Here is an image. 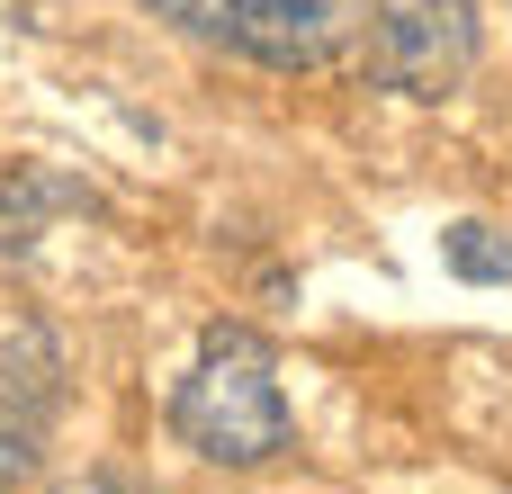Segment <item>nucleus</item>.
<instances>
[{
  "mask_svg": "<svg viewBox=\"0 0 512 494\" xmlns=\"http://www.w3.org/2000/svg\"><path fill=\"white\" fill-rule=\"evenodd\" d=\"M162 423H171V441H180L189 459H207V468H270V459L297 441L288 396H279V360H270V342H261L252 324H207V333H198V360H189V378L171 387Z\"/></svg>",
  "mask_w": 512,
  "mask_h": 494,
  "instance_id": "obj_1",
  "label": "nucleus"
},
{
  "mask_svg": "<svg viewBox=\"0 0 512 494\" xmlns=\"http://www.w3.org/2000/svg\"><path fill=\"white\" fill-rule=\"evenodd\" d=\"M171 36L261 72H324L342 54V0H144Z\"/></svg>",
  "mask_w": 512,
  "mask_h": 494,
  "instance_id": "obj_2",
  "label": "nucleus"
},
{
  "mask_svg": "<svg viewBox=\"0 0 512 494\" xmlns=\"http://www.w3.org/2000/svg\"><path fill=\"white\" fill-rule=\"evenodd\" d=\"M369 63L405 99H450L477 63V0H369Z\"/></svg>",
  "mask_w": 512,
  "mask_h": 494,
  "instance_id": "obj_3",
  "label": "nucleus"
},
{
  "mask_svg": "<svg viewBox=\"0 0 512 494\" xmlns=\"http://www.w3.org/2000/svg\"><path fill=\"white\" fill-rule=\"evenodd\" d=\"M54 405H63V351H54V333L27 324V333L0 342V432H36L45 441Z\"/></svg>",
  "mask_w": 512,
  "mask_h": 494,
  "instance_id": "obj_4",
  "label": "nucleus"
},
{
  "mask_svg": "<svg viewBox=\"0 0 512 494\" xmlns=\"http://www.w3.org/2000/svg\"><path fill=\"white\" fill-rule=\"evenodd\" d=\"M45 207H90V189L54 180V171H9L0 180V252H27L36 225H45Z\"/></svg>",
  "mask_w": 512,
  "mask_h": 494,
  "instance_id": "obj_5",
  "label": "nucleus"
},
{
  "mask_svg": "<svg viewBox=\"0 0 512 494\" xmlns=\"http://www.w3.org/2000/svg\"><path fill=\"white\" fill-rule=\"evenodd\" d=\"M441 261H450V279H468V288H512V243L495 225H450L441 234Z\"/></svg>",
  "mask_w": 512,
  "mask_h": 494,
  "instance_id": "obj_6",
  "label": "nucleus"
},
{
  "mask_svg": "<svg viewBox=\"0 0 512 494\" xmlns=\"http://www.w3.org/2000/svg\"><path fill=\"white\" fill-rule=\"evenodd\" d=\"M36 468H45V441L36 432H0V494H18Z\"/></svg>",
  "mask_w": 512,
  "mask_h": 494,
  "instance_id": "obj_7",
  "label": "nucleus"
}]
</instances>
